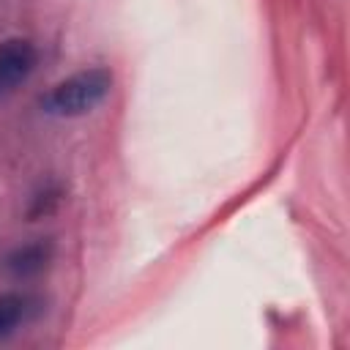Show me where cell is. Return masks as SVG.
<instances>
[{"label": "cell", "instance_id": "2", "mask_svg": "<svg viewBox=\"0 0 350 350\" xmlns=\"http://www.w3.org/2000/svg\"><path fill=\"white\" fill-rule=\"evenodd\" d=\"M38 63V49L27 38H5L0 44V98L30 79Z\"/></svg>", "mask_w": 350, "mask_h": 350}, {"label": "cell", "instance_id": "1", "mask_svg": "<svg viewBox=\"0 0 350 350\" xmlns=\"http://www.w3.org/2000/svg\"><path fill=\"white\" fill-rule=\"evenodd\" d=\"M112 90V71L104 66L82 68L41 96V109L55 118H77L96 109Z\"/></svg>", "mask_w": 350, "mask_h": 350}, {"label": "cell", "instance_id": "3", "mask_svg": "<svg viewBox=\"0 0 350 350\" xmlns=\"http://www.w3.org/2000/svg\"><path fill=\"white\" fill-rule=\"evenodd\" d=\"M44 309V301L25 290L0 293V342L14 336L19 328L33 323Z\"/></svg>", "mask_w": 350, "mask_h": 350}, {"label": "cell", "instance_id": "4", "mask_svg": "<svg viewBox=\"0 0 350 350\" xmlns=\"http://www.w3.org/2000/svg\"><path fill=\"white\" fill-rule=\"evenodd\" d=\"M55 257V246L49 238H36L30 243H22L16 249H11L3 260V268L14 276V279H33L41 276L49 262Z\"/></svg>", "mask_w": 350, "mask_h": 350}]
</instances>
